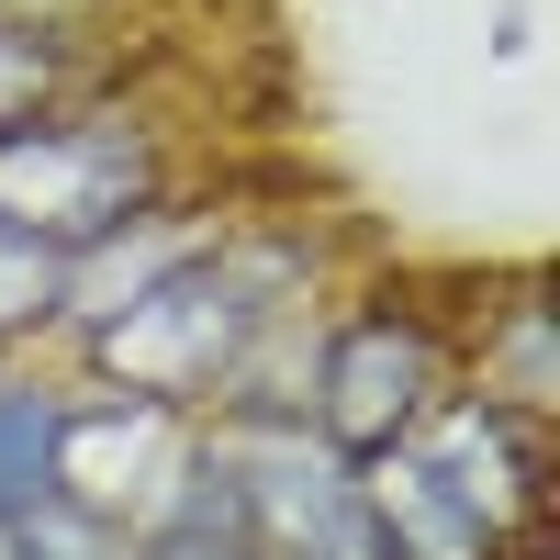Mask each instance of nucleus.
<instances>
[{"mask_svg":"<svg viewBox=\"0 0 560 560\" xmlns=\"http://www.w3.org/2000/svg\"><path fill=\"white\" fill-rule=\"evenodd\" d=\"M258 292H269L258 258L202 247V258H179L168 280H147L113 325H90V370L124 382V393H147V404H191V393H213V382L247 370V337L269 325Z\"/></svg>","mask_w":560,"mask_h":560,"instance_id":"obj_1","label":"nucleus"},{"mask_svg":"<svg viewBox=\"0 0 560 560\" xmlns=\"http://www.w3.org/2000/svg\"><path fill=\"white\" fill-rule=\"evenodd\" d=\"M147 191H158L147 147H135L124 124H12L0 135V213H12L23 236L68 247V258L124 236L135 213H158Z\"/></svg>","mask_w":560,"mask_h":560,"instance_id":"obj_2","label":"nucleus"},{"mask_svg":"<svg viewBox=\"0 0 560 560\" xmlns=\"http://www.w3.org/2000/svg\"><path fill=\"white\" fill-rule=\"evenodd\" d=\"M191 482V438H179V404L147 393H102L57 415V459H45V493H68L79 516H102L124 538H147L168 516V493Z\"/></svg>","mask_w":560,"mask_h":560,"instance_id":"obj_3","label":"nucleus"},{"mask_svg":"<svg viewBox=\"0 0 560 560\" xmlns=\"http://www.w3.org/2000/svg\"><path fill=\"white\" fill-rule=\"evenodd\" d=\"M427 404H438V337L415 314L370 303V314H348L337 337H325V359H314V438L337 459L404 448L427 427Z\"/></svg>","mask_w":560,"mask_h":560,"instance_id":"obj_4","label":"nucleus"},{"mask_svg":"<svg viewBox=\"0 0 560 560\" xmlns=\"http://www.w3.org/2000/svg\"><path fill=\"white\" fill-rule=\"evenodd\" d=\"M404 448H415V471H427L493 549L549 516V438H538V415H504L482 393L471 404H427V427H415Z\"/></svg>","mask_w":560,"mask_h":560,"instance_id":"obj_5","label":"nucleus"},{"mask_svg":"<svg viewBox=\"0 0 560 560\" xmlns=\"http://www.w3.org/2000/svg\"><path fill=\"white\" fill-rule=\"evenodd\" d=\"M359 516H370V538H382L393 560H493V538L459 516L427 471H415V448L359 459Z\"/></svg>","mask_w":560,"mask_h":560,"instance_id":"obj_6","label":"nucleus"},{"mask_svg":"<svg viewBox=\"0 0 560 560\" xmlns=\"http://www.w3.org/2000/svg\"><path fill=\"white\" fill-rule=\"evenodd\" d=\"M213 236H191V224H158V213H135L124 236H102V247H79L68 258V314L79 325H113L135 292H147V280H168L179 258H202Z\"/></svg>","mask_w":560,"mask_h":560,"instance_id":"obj_7","label":"nucleus"},{"mask_svg":"<svg viewBox=\"0 0 560 560\" xmlns=\"http://www.w3.org/2000/svg\"><path fill=\"white\" fill-rule=\"evenodd\" d=\"M482 404L504 415H549L560 404V337H549V292H527L504 314V359H482Z\"/></svg>","mask_w":560,"mask_h":560,"instance_id":"obj_8","label":"nucleus"},{"mask_svg":"<svg viewBox=\"0 0 560 560\" xmlns=\"http://www.w3.org/2000/svg\"><path fill=\"white\" fill-rule=\"evenodd\" d=\"M57 415H68V393H23V382H0V516H23V504L45 493Z\"/></svg>","mask_w":560,"mask_h":560,"instance_id":"obj_9","label":"nucleus"},{"mask_svg":"<svg viewBox=\"0 0 560 560\" xmlns=\"http://www.w3.org/2000/svg\"><path fill=\"white\" fill-rule=\"evenodd\" d=\"M45 314H68V247H45L0 213V337H34Z\"/></svg>","mask_w":560,"mask_h":560,"instance_id":"obj_10","label":"nucleus"},{"mask_svg":"<svg viewBox=\"0 0 560 560\" xmlns=\"http://www.w3.org/2000/svg\"><path fill=\"white\" fill-rule=\"evenodd\" d=\"M12 560H135V538L102 527V516H79L68 493H34L12 516Z\"/></svg>","mask_w":560,"mask_h":560,"instance_id":"obj_11","label":"nucleus"},{"mask_svg":"<svg viewBox=\"0 0 560 560\" xmlns=\"http://www.w3.org/2000/svg\"><path fill=\"white\" fill-rule=\"evenodd\" d=\"M45 90H57V57H45L34 34H12V23H0V135H12V124L45 102Z\"/></svg>","mask_w":560,"mask_h":560,"instance_id":"obj_12","label":"nucleus"},{"mask_svg":"<svg viewBox=\"0 0 560 560\" xmlns=\"http://www.w3.org/2000/svg\"><path fill=\"white\" fill-rule=\"evenodd\" d=\"M303 560H393V549H382V538H370V516H348V527H337V538H314V549H303Z\"/></svg>","mask_w":560,"mask_h":560,"instance_id":"obj_13","label":"nucleus"},{"mask_svg":"<svg viewBox=\"0 0 560 560\" xmlns=\"http://www.w3.org/2000/svg\"><path fill=\"white\" fill-rule=\"evenodd\" d=\"M0 560H12V516H0Z\"/></svg>","mask_w":560,"mask_h":560,"instance_id":"obj_14","label":"nucleus"}]
</instances>
